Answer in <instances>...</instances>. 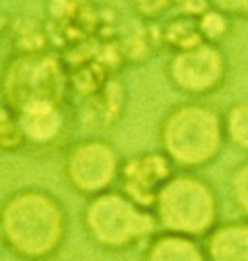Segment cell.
I'll return each mask as SVG.
<instances>
[{
	"label": "cell",
	"mask_w": 248,
	"mask_h": 261,
	"mask_svg": "<svg viewBox=\"0 0 248 261\" xmlns=\"http://www.w3.org/2000/svg\"><path fill=\"white\" fill-rule=\"evenodd\" d=\"M119 149L101 136H92L72 143L64 155V178L80 196L93 197L109 192L119 182Z\"/></svg>",
	"instance_id": "52a82bcc"
},
{
	"label": "cell",
	"mask_w": 248,
	"mask_h": 261,
	"mask_svg": "<svg viewBox=\"0 0 248 261\" xmlns=\"http://www.w3.org/2000/svg\"><path fill=\"white\" fill-rule=\"evenodd\" d=\"M157 140L176 170L200 172L219 159L227 143L223 114L202 99H188L163 114Z\"/></svg>",
	"instance_id": "7a4b0ae2"
},
{
	"label": "cell",
	"mask_w": 248,
	"mask_h": 261,
	"mask_svg": "<svg viewBox=\"0 0 248 261\" xmlns=\"http://www.w3.org/2000/svg\"><path fill=\"white\" fill-rule=\"evenodd\" d=\"M82 223L89 240L107 252L136 248L159 230L153 211L132 201L119 188L87 197Z\"/></svg>",
	"instance_id": "277c9868"
},
{
	"label": "cell",
	"mask_w": 248,
	"mask_h": 261,
	"mask_svg": "<svg viewBox=\"0 0 248 261\" xmlns=\"http://www.w3.org/2000/svg\"><path fill=\"white\" fill-rule=\"evenodd\" d=\"M2 242H4V240H2V232H0V244H2Z\"/></svg>",
	"instance_id": "ffe728a7"
},
{
	"label": "cell",
	"mask_w": 248,
	"mask_h": 261,
	"mask_svg": "<svg viewBox=\"0 0 248 261\" xmlns=\"http://www.w3.org/2000/svg\"><path fill=\"white\" fill-rule=\"evenodd\" d=\"M208 4L231 21H248V0H208Z\"/></svg>",
	"instance_id": "ac0fdd59"
},
{
	"label": "cell",
	"mask_w": 248,
	"mask_h": 261,
	"mask_svg": "<svg viewBox=\"0 0 248 261\" xmlns=\"http://www.w3.org/2000/svg\"><path fill=\"white\" fill-rule=\"evenodd\" d=\"M142 261H208V255L198 238L157 230L146 242Z\"/></svg>",
	"instance_id": "8fae6325"
},
{
	"label": "cell",
	"mask_w": 248,
	"mask_h": 261,
	"mask_svg": "<svg viewBox=\"0 0 248 261\" xmlns=\"http://www.w3.org/2000/svg\"><path fill=\"white\" fill-rule=\"evenodd\" d=\"M229 196L233 205L242 215V219H248V157L231 172Z\"/></svg>",
	"instance_id": "2e32d148"
},
{
	"label": "cell",
	"mask_w": 248,
	"mask_h": 261,
	"mask_svg": "<svg viewBox=\"0 0 248 261\" xmlns=\"http://www.w3.org/2000/svg\"><path fill=\"white\" fill-rule=\"evenodd\" d=\"M157 33H159V45L169 53H178L204 43L198 16L192 14H175L167 18L165 21L157 23Z\"/></svg>",
	"instance_id": "7c38bea8"
},
{
	"label": "cell",
	"mask_w": 248,
	"mask_h": 261,
	"mask_svg": "<svg viewBox=\"0 0 248 261\" xmlns=\"http://www.w3.org/2000/svg\"><path fill=\"white\" fill-rule=\"evenodd\" d=\"M16 118L26 143H33L39 147L56 143L64 136L66 126H68L66 105L56 103L29 105L16 112Z\"/></svg>",
	"instance_id": "9c48e42d"
},
{
	"label": "cell",
	"mask_w": 248,
	"mask_h": 261,
	"mask_svg": "<svg viewBox=\"0 0 248 261\" xmlns=\"http://www.w3.org/2000/svg\"><path fill=\"white\" fill-rule=\"evenodd\" d=\"M26 145L18 118L8 109L0 111V151H18Z\"/></svg>",
	"instance_id": "e0dca14e"
},
{
	"label": "cell",
	"mask_w": 248,
	"mask_h": 261,
	"mask_svg": "<svg viewBox=\"0 0 248 261\" xmlns=\"http://www.w3.org/2000/svg\"><path fill=\"white\" fill-rule=\"evenodd\" d=\"M4 29H6V19H4L2 12H0V37H2V33H4Z\"/></svg>",
	"instance_id": "d6986e66"
},
{
	"label": "cell",
	"mask_w": 248,
	"mask_h": 261,
	"mask_svg": "<svg viewBox=\"0 0 248 261\" xmlns=\"http://www.w3.org/2000/svg\"><path fill=\"white\" fill-rule=\"evenodd\" d=\"M134 16L147 23H161L175 14L200 16L210 8L208 0H130Z\"/></svg>",
	"instance_id": "4fadbf2b"
},
{
	"label": "cell",
	"mask_w": 248,
	"mask_h": 261,
	"mask_svg": "<svg viewBox=\"0 0 248 261\" xmlns=\"http://www.w3.org/2000/svg\"><path fill=\"white\" fill-rule=\"evenodd\" d=\"M223 114L225 141L248 155V97L231 103Z\"/></svg>",
	"instance_id": "5bb4252c"
},
{
	"label": "cell",
	"mask_w": 248,
	"mask_h": 261,
	"mask_svg": "<svg viewBox=\"0 0 248 261\" xmlns=\"http://www.w3.org/2000/svg\"><path fill=\"white\" fill-rule=\"evenodd\" d=\"M229 58L221 45H200L171 53L165 64L169 84L188 99H206L217 93L229 77Z\"/></svg>",
	"instance_id": "8992f818"
},
{
	"label": "cell",
	"mask_w": 248,
	"mask_h": 261,
	"mask_svg": "<svg viewBox=\"0 0 248 261\" xmlns=\"http://www.w3.org/2000/svg\"><path fill=\"white\" fill-rule=\"evenodd\" d=\"M175 172V165L161 149L140 151L122 159L117 186L138 205L153 209L159 192Z\"/></svg>",
	"instance_id": "ba28073f"
},
{
	"label": "cell",
	"mask_w": 248,
	"mask_h": 261,
	"mask_svg": "<svg viewBox=\"0 0 248 261\" xmlns=\"http://www.w3.org/2000/svg\"><path fill=\"white\" fill-rule=\"evenodd\" d=\"M159 230L202 240L219 224L221 203L213 184L198 172L176 170L153 205Z\"/></svg>",
	"instance_id": "3957f363"
},
{
	"label": "cell",
	"mask_w": 248,
	"mask_h": 261,
	"mask_svg": "<svg viewBox=\"0 0 248 261\" xmlns=\"http://www.w3.org/2000/svg\"><path fill=\"white\" fill-rule=\"evenodd\" d=\"M2 240L18 257L45 261L64 244L68 215L62 201L41 188H26L10 196L0 209Z\"/></svg>",
	"instance_id": "6da1fadb"
},
{
	"label": "cell",
	"mask_w": 248,
	"mask_h": 261,
	"mask_svg": "<svg viewBox=\"0 0 248 261\" xmlns=\"http://www.w3.org/2000/svg\"><path fill=\"white\" fill-rule=\"evenodd\" d=\"M198 23H200V31H202L204 41L208 43H215V45H221V41L229 35L231 31V21L227 16H223L221 12L213 8H206L198 16Z\"/></svg>",
	"instance_id": "9a60e30c"
},
{
	"label": "cell",
	"mask_w": 248,
	"mask_h": 261,
	"mask_svg": "<svg viewBox=\"0 0 248 261\" xmlns=\"http://www.w3.org/2000/svg\"><path fill=\"white\" fill-rule=\"evenodd\" d=\"M0 85L4 105L14 114L37 103L68 105V68L49 50H21L6 64Z\"/></svg>",
	"instance_id": "5b68a950"
},
{
	"label": "cell",
	"mask_w": 248,
	"mask_h": 261,
	"mask_svg": "<svg viewBox=\"0 0 248 261\" xmlns=\"http://www.w3.org/2000/svg\"><path fill=\"white\" fill-rule=\"evenodd\" d=\"M208 261H248V219L219 223L204 238Z\"/></svg>",
	"instance_id": "30bf717a"
}]
</instances>
